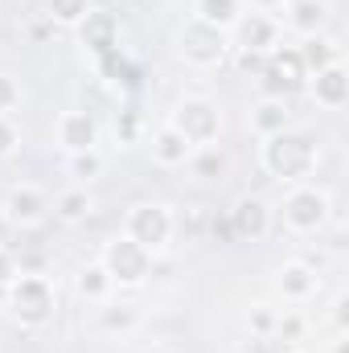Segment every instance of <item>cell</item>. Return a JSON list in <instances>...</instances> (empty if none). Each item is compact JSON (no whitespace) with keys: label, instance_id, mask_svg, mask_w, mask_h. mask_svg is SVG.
Wrapping results in <instances>:
<instances>
[{"label":"cell","instance_id":"obj_37","mask_svg":"<svg viewBox=\"0 0 349 353\" xmlns=\"http://www.w3.org/2000/svg\"><path fill=\"white\" fill-rule=\"evenodd\" d=\"M337 353H349V345H346V341H337Z\"/></svg>","mask_w":349,"mask_h":353},{"label":"cell","instance_id":"obj_22","mask_svg":"<svg viewBox=\"0 0 349 353\" xmlns=\"http://www.w3.org/2000/svg\"><path fill=\"white\" fill-rule=\"evenodd\" d=\"M54 214L62 218V222H83L90 214V197H87V189H66L58 201H54Z\"/></svg>","mask_w":349,"mask_h":353},{"label":"cell","instance_id":"obj_5","mask_svg":"<svg viewBox=\"0 0 349 353\" xmlns=\"http://www.w3.org/2000/svg\"><path fill=\"white\" fill-rule=\"evenodd\" d=\"M169 234H173V218H169V210L165 205H136L132 214H128V239L132 243H140L148 255L152 251H161L165 243H169Z\"/></svg>","mask_w":349,"mask_h":353},{"label":"cell","instance_id":"obj_15","mask_svg":"<svg viewBox=\"0 0 349 353\" xmlns=\"http://www.w3.org/2000/svg\"><path fill=\"white\" fill-rule=\"evenodd\" d=\"M325 17H329V4L325 0H292L288 4V25L300 29L304 37H317V29L325 25Z\"/></svg>","mask_w":349,"mask_h":353},{"label":"cell","instance_id":"obj_30","mask_svg":"<svg viewBox=\"0 0 349 353\" xmlns=\"http://www.w3.org/2000/svg\"><path fill=\"white\" fill-rule=\"evenodd\" d=\"M17 128H12V119L8 115H0V157H12V148H17Z\"/></svg>","mask_w":349,"mask_h":353},{"label":"cell","instance_id":"obj_24","mask_svg":"<svg viewBox=\"0 0 349 353\" xmlns=\"http://www.w3.org/2000/svg\"><path fill=\"white\" fill-rule=\"evenodd\" d=\"M50 4V21L58 25H79L90 12V0H46Z\"/></svg>","mask_w":349,"mask_h":353},{"label":"cell","instance_id":"obj_19","mask_svg":"<svg viewBox=\"0 0 349 353\" xmlns=\"http://www.w3.org/2000/svg\"><path fill=\"white\" fill-rule=\"evenodd\" d=\"M251 123L259 128L263 136L283 132V128H288V103H283V99H263L259 107H255V115H251Z\"/></svg>","mask_w":349,"mask_h":353},{"label":"cell","instance_id":"obj_39","mask_svg":"<svg viewBox=\"0 0 349 353\" xmlns=\"http://www.w3.org/2000/svg\"><path fill=\"white\" fill-rule=\"evenodd\" d=\"M0 230H4V214H0Z\"/></svg>","mask_w":349,"mask_h":353},{"label":"cell","instance_id":"obj_34","mask_svg":"<svg viewBox=\"0 0 349 353\" xmlns=\"http://www.w3.org/2000/svg\"><path fill=\"white\" fill-rule=\"evenodd\" d=\"M271 325H275V316H271L267 308H255V312H251V329H255V333H267Z\"/></svg>","mask_w":349,"mask_h":353},{"label":"cell","instance_id":"obj_18","mask_svg":"<svg viewBox=\"0 0 349 353\" xmlns=\"http://www.w3.org/2000/svg\"><path fill=\"white\" fill-rule=\"evenodd\" d=\"M152 152H157V161H161V165H185V161L193 157V144H189L177 128H165V132L157 136Z\"/></svg>","mask_w":349,"mask_h":353},{"label":"cell","instance_id":"obj_7","mask_svg":"<svg viewBox=\"0 0 349 353\" xmlns=\"http://www.w3.org/2000/svg\"><path fill=\"white\" fill-rule=\"evenodd\" d=\"M173 128L189 140V144H206V140L218 136L222 119H218V107H214V103H206V99H185V103L177 107Z\"/></svg>","mask_w":349,"mask_h":353},{"label":"cell","instance_id":"obj_14","mask_svg":"<svg viewBox=\"0 0 349 353\" xmlns=\"http://www.w3.org/2000/svg\"><path fill=\"white\" fill-rule=\"evenodd\" d=\"M308 79H312V94H317L321 107H341L349 99V79L337 62L325 66V70H317V74H308Z\"/></svg>","mask_w":349,"mask_h":353},{"label":"cell","instance_id":"obj_36","mask_svg":"<svg viewBox=\"0 0 349 353\" xmlns=\"http://www.w3.org/2000/svg\"><path fill=\"white\" fill-rule=\"evenodd\" d=\"M333 308H337V312H333V316H337V325L346 329V325H349V312H346V308H349V300H346V296H341V300H337Z\"/></svg>","mask_w":349,"mask_h":353},{"label":"cell","instance_id":"obj_20","mask_svg":"<svg viewBox=\"0 0 349 353\" xmlns=\"http://www.w3.org/2000/svg\"><path fill=\"white\" fill-rule=\"evenodd\" d=\"M296 54H300V62H304V70H308V74H312V70H325V66H333V62H337V50H333L325 37H308Z\"/></svg>","mask_w":349,"mask_h":353},{"label":"cell","instance_id":"obj_16","mask_svg":"<svg viewBox=\"0 0 349 353\" xmlns=\"http://www.w3.org/2000/svg\"><path fill=\"white\" fill-rule=\"evenodd\" d=\"M279 288H283V296L304 300V296L317 292V271H312L308 263H288L283 271H279Z\"/></svg>","mask_w":349,"mask_h":353},{"label":"cell","instance_id":"obj_31","mask_svg":"<svg viewBox=\"0 0 349 353\" xmlns=\"http://www.w3.org/2000/svg\"><path fill=\"white\" fill-rule=\"evenodd\" d=\"M275 329H279V337H283V341H296V337H300V329H304V321H300V316H283V321H275Z\"/></svg>","mask_w":349,"mask_h":353},{"label":"cell","instance_id":"obj_13","mask_svg":"<svg viewBox=\"0 0 349 353\" xmlns=\"http://www.w3.org/2000/svg\"><path fill=\"white\" fill-rule=\"evenodd\" d=\"M58 140H62L66 152H87L99 140V128H94V119L87 111H66L62 123H58Z\"/></svg>","mask_w":349,"mask_h":353},{"label":"cell","instance_id":"obj_8","mask_svg":"<svg viewBox=\"0 0 349 353\" xmlns=\"http://www.w3.org/2000/svg\"><path fill=\"white\" fill-rule=\"evenodd\" d=\"M283 218H288L292 230H321L325 218H329V193H321V189H296L283 201Z\"/></svg>","mask_w":349,"mask_h":353},{"label":"cell","instance_id":"obj_9","mask_svg":"<svg viewBox=\"0 0 349 353\" xmlns=\"http://www.w3.org/2000/svg\"><path fill=\"white\" fill-rule=\"evenodd\" d=\"M46 210H50V201H46V193L41 189H33V185H17L8 197H4V222H12V226H37L41 218H46Z\"/></svg>","mask_w":349,"mask_h":353},{"label":"cell","instance_id":"obj_6","mask_svg":"<svg viewBox=\"0 0 349 353\" xmlns=\"http://www.w3.org/2000/svg\"><path fill=\"white\" fill-rule=\"evenodd\" d=\"M181 54L189 58V62H197V66H214V62H222V54H226V33L218 29V25H206V21H189L185 29H181Z\"/></svg>","mask_w":349,"mask_h":353},{"label":"cell","instance_id":"obj_38","mask_svg":"<svg viewBox=\"0 0 349 353\" xmlns=\"http://www.w3.org/2000/svg\"><path fill=\"white\" fill-rule=\"evenodd\" d=\"M255 4H283V0H255Z\"/></svg>","mask_w":349,"mask_h":353},{"label":"cell","instance_id":"obj_27","mask_svg":"<svg viewBox=\"0 0 349 353\" xmlns=\"http://www.w3.org/2000/svg\"><path fill=\"white\" fill-rule=\"evenodd\" d=\"M193 173L206 176V181H210V176H222V173H226V157H222L218 148H206V152H197V157H193Z\"/></svg>","mask_w":349,"mask_h":353},{"label":"cell","instance_id":"obj_29","mask_svg":"<svg viewBox=\"0 0 349 353\" xmlns=\"http://www.w3.org/2000/svg\"><path fill=\"white\" fill-rule=\"evenodd\" d=\"M136 132H140L136 111H119V119H115V136H119L123 144H132V140H136Z\"/></svg>","mask_w":349,"mask_h":353},{"label":"cell","instance_id":"obj_4","mask_svg":"<svg viewBox=\"0 0 349 353\" xmlns=\"http://www.w3.org/2000/svg\"><path fill=\"white\" fill-rule=\"evenodd\" d=\"M103 267H107L111 283H140V279L148 275L152 259H148V251H144L140 243H132V239L123 234V239H111V243H107Z\"/></svg>","mask_w":349,"mask_h":353},{"label":"cell","instance_id":"obj_33","mask_svg":"<svg viewBox=\"0 0 349 353\" xmlns=\"http://www.w3.org/2000/svg\"><path fill=\"white\" fill-rule=\"evenodd\" d=\"M210 234H214L218 243H226V239H235V226H230V218H214V222H210Z\"/></svg>","mask_w":349,"mask_h":353},{"label":"cell","instance_id":"obj_25","mask_svg":"<svg viewBox=\"0 0 349 353\" xmlns=\"http://www.w3.org/2000/svg\"><path fill=\"white\" fill-rule=\"evenodd\" d=\"M103 173V157L94 152V148H87V152H70V176L74 181H90V176Z\"/></svg>","mask_w":349,"mask_h":353},{"label":"cell","instance_id":"obj_21","mask_svg":"<svg viewBox=\"0 0 349 353\" xmlns=\"http://www.w3.org/2000/svg\"><path fill=\"white\" fill-rule=\"evenodd\" d=\"M197 21L218 25V29L235 25L239 21V0H197Z\"/></svg>","mask_w":349,"mask_h":353},{"label":"cell","instance_id":"obj_26","mask_svg":"<svg viewBox=\"0 0 349 353\" xmlns=\"http://www.w3.org/2000/svg\"><path fill=\"white\" fill-rule=\"evenodd\" d=\"M132 325H136V308H132V304H111V308H103V329L128 333Z\"/></svg>","mask_w":349,"mask_h":353},{"label":"cell","instance_id":"obj_3","mask_svg":"<svg viewBox=\"0 0 349 353\" xmlns=\"http://www.w3.org/2000/svg\"><path fill=\"white\" fill-rule=\"evenodd\" d=\"M308 83V70H304V62H300V54L296 50H271L267 54V62H263V90H267V99H288V94H296V90Z\"/></svg>","mask_w":349,"mask_h":353},{"label":"cell","instance_id":"obj_17","mask_svg":"<svg viewBox=\"0 0 349 353\" xmlns=\"http://www.w3.org/2000/svg\"><path fill=\"white\" fill-rule=\"evenodd\" d=\"M99 66H103V74H107L111 83H119V87H128V90L140 87V66H136V62H128V58L119 54V46H115V50H107V54L99 58Z\"/></svg>","mask_w":349,"mask_h":353},{"label":"cell","instance_id":"obj_28","mask_svg":"<svg viewBox=\"0 0 349 353\" xmlns=\"http://www.w3.org/2000/svg\"><path fill=\"white\" fill-rule=\"evenodd\" d=\"M17 103H21V87H17L8 74H0V115H8Z\"/></svg>","mask_w":349,"mask_h":353},{"label":"cell","instance_id":"obj_32","mask_svg":"<svg viewBox=\"0 0 349 353\" xmlns=\"http://www.w3.org/2000/svg\"><path fill=\"white\" fill-rule=\"evenodd\" d=\"M17 279V259H12V251H0V288H8Z\"/></svg>","mask_w":349,"mask_h":353},{"label":"cell","instance_id":"obj_10","mask_svg":"<svg viewBox=\"0 0 349 353\" xmlns=\"http://www.w3.org/2000/svg\"><path fill=\"white\" fill-rule=\"evenodd\" d=\"M79 37H83V46H87L94 58H103L107 50H115V46H119V21H115L111 12L90 8L87 17L79 21Z\"/></svg>","mask_w":349,"mask_h":353},{"label":"cell","instance_id":"obj_12","mask_svg":"<svg viewBox=\"0 0 349 353\" xmlns=\"http://www.w3.org/2000/svg\"><path fill=\"white\" fill-rule=\"evenodd\" d=\"M235 33H239V50H251V54H271L275 50V21L263 17V12H251V17H239L235 21Z\"/></svg>","mask_w":349,"mask_h":353},{"label":"cell","instance_id":"obj_35","mask_svg":"<svg viewBox=\"0 0 349 353\" xmlns=\"http://www.w3.org/2000/svg\"><path fill=\"white\" fill-rule=\"evenodd\" d=\"M239 66H243V70H259V74H263V54L243 50V54H239Z\"/></svg>","mask_w":349,"mask_h":353},{"label":"cell","instance_id":"obj_1","mask_svg":"<svg viewBox=\"0 0 349 353\" xmlns=\"http://www.w3.org/2000/svg\"><path fill=\"white\" fill-rule=\"evenodd\" d=\"M312 161H317V144L304 132H288L283 128V132L267 136V144H263V165H267V173L279 176V181L304 176L312 169Z\"/></svg>","mask_w":349,"mask_h":353},{"label":"cell","instance_id":"obj_11","mask_svg":"<svg viewBox=\"0 0 349 353\" xmlns=\"http://www.w3.org/2000/svg\"><path fill=\"white\" fill-rule=\"evenodd\" d=\"M230 226H235V239L259 243L263 234L271 230V210L263 205L259 197H239L235 210H230Z\"/></svg>","mask_w":349,"mask_h":353},{"label":"cell","instance_id":"obj_23","mask_svg":"<svg viewBox=\"0 0 349 353\" xmlns=\"http://www.w3.org/2000/svg\"><path fill=\"white\" fill-rule=\"evenodd\" d=\"M79 292L87 296V300H103L107 292H111V275H107V267L103 263H90L79 271Z\"/></svg>","mask_w":349,"mask_h":353},{"label":"cell","instance_id":"obj_2","mask_svg":"<svg viewBox=\"0 0 349 353\" xmlns=\"http://www.w3.org/2000/svg\"><path fill=\"white\" fill-rule=\"evenodd\" d=\"M8 288H12V312H17V321L46 325L54 316V288L46 283V275H21Z\"/></svg>","mask_w":349,"mask_h":353}]
</instances>
